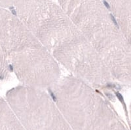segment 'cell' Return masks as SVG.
<instances>
[{
    "instance_id": "cell-4",
    "label": "cell",
    "mask_w": 131,
    "mask_h": 130,
    "mask_svg": "<svg viewBox=\"0 0 131 130\" xmlns=\"http://www.w3.org/2000/svg\"><path fill=\"white\" fill-rule=\"evenodd\" d=\"M125 37L131 42V0H104Z\"/></svg>"
},
{
    "instance_id": "cell-3",
    "label": "cell",
    "mask_w": 131,
    "mask_h": 130,
    "mask_svg": "<svg viewBox=\"0 0 131 130\" xmlns=\"http://www.w3.org/2000/svg\"><path fill=\"white\" fill-rule=\"evenodd\" d=\"M0 48L23 85L50 89L61 77L58 62L13 11L0 7Z\"/></svg>"
},
{
    "instance_id": "cell-1",
    "label": "cell",
    "mask_w": 131,
    "mask_h": 130,
    "mask_svg": "<svg viewBox=\"0 0 131 130\" xmlns=\"http://www.w3.org/2000/svg\"><path fill=\"white\" fill-rule=\"evenodd\" d=\"M13 12L72 75L98 90L121 86L58 3L53 0H22Z\"/></svg>"
},
{
    "instance_id": "cell-2",
    "label": "cell",
    "mask_w": 131,
    "mask_h": 130,
    "mask_svg": "<svg viewBox=\"0 0 131 130\" xmlns=\"http://www.w3.org/2000/svg\"><path fill=\"white\" fill-rule=\"evenodd\" d=\"M96 50L120 86L130 87L131 42L125 37L104 0H57Z\"/></svg>"
}]
</instances>
